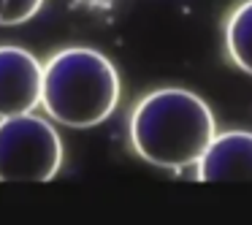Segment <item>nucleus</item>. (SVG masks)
<instances>
[{
  "label": "nucleus",
  "mask_w": 252,
  "mask_h": 225,
  "mask_svg": "<svg viewBox=\"0 0 252 225\" xmlns=\"http://www.w3.org/2000/svg\"><path fill=\"white\" fill-rule=\"evenodd\" d=\"M217 136V122L201 95L163 87L144 95L130 114V144L138 158L158 168L195 165Z\"/></svg>",
  "instance_id": "f257e3e1"
},
{
  "label": "nucleus",
  "mask_w": 252,
  "mask_h": 225,
  "mask_svg": "<svg viewBox=\"0 0 252 225\" xmlns=\"http://www.w3.org/2000/svg\"><path fill=\"white\" fill-rule=\"evenodd\" d=\"M120 103L114 63L90 46H68L49 57L41 82V106L68 128H95Z\"/></svg>",
  "instance_id": "f03ea898"
},
{
  "label": "nucleus",
  "mask_w": 252,
  "mask_h": 225,
  "mask_svg": "<svg viewBox=\"0 0 252 225\" xmlns=\"http://www.w3.org/2000/svg\"><path fill=\"white\" fill-rule=\"evenodd\" d=\"M63 165V141L35 114L0 120V182H49Z\"/></svg>",
  "instance_id": "7ed1b4c3"
},
{
  "label": "nucleus",
  "mask_w": 252,
  "mask_h": 225,
  "mask_svg": "<svg viewBox=\"0 0 252 225\" xmlns=\"http://www.w3.org/2000/svg\"><path fill=\"white\" fill-rule=\"evenodd\" d=\"M44 65L22 46H0V120L30 114L41 103Z\"/></svg>",
  "instance_id": "20e7f679"
},
{
  "label": "nucleus",
  "mask_w": 252,
  "mask_h": 225,
  "mask_svg": "<svg viewBox=\"0 0 252 225\" xmlns=\"http://www.w3.org/2000/svg\"><path fill=\"white\" fill-rule=\"evenodd\" d=\"M195 168L201 182H252V133L228 130L214 136Z\"/></svg>",
  "instance_id": "39448f33"
},
{
  "label": "nucleus",
  "mask_w": 252,
  "mask_h": 225,
  "mask_svg": "<svg viewBox=\"0 0 252 225\" xmlns=\"http://www.w3.org/2000/svg\"><path fill=\"white\" fill-rule=\"evenodd\" d=\"M225 46L228 55L244 73L252 76V0L241 3L225 25Z\"/></svg>",
  "instance_id": "423d86ee"
},
{
  "label": "nucleus",
  "mask_w": 252,
  "mask_h": 225,
  "mask_svg": "<svg viewBox=\"0 0 252 225\" xmlns=\"http://www.w3.org/2000/svg\"><path fill=\"white\" fill-rule=\"evenodd\" d=\"M44 0H0V25H22L41 11Z\"/></svg>",
  "instance_id": "0eeeda50"
}]
</instances>
